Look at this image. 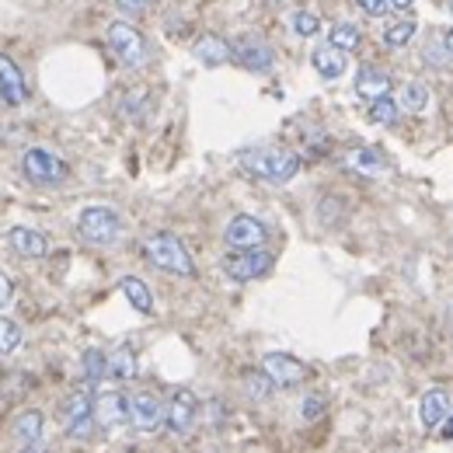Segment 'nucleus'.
<instances>
[{"mask_svg":"<svg viewBox=\"0 0 453 453\" xmlns=\"http://www.w3.org/2000/svg\"><path fill=\"white\" fill-rule=\"evenodd\" d=\"M237 165L262 178V181H273V185H286L289 178H296L300 171V157L286 147H251V150H241L237 154Z\"/></svg>","mask_w":453,"mask_h":453,"instance_id":"obj_1","label":"nucleus"},{"mask_svg":"<svg viewBox=\"0 0 453 453\" xmlns=\"http://www.w3.org/2000/svg\"><path fill=\"white\" fill-rule=\"evenodd\" d=\"M143 255L150 265H157L161 273H171V276H196V262L188 255V248L174 237V234H150L143 241Z\"/></svg>","mask_w":453,"mask_h":453,"instance_id":"obj_2","label":"nucleus"},{"mask_svg":"<svg viewBox=\"0 0 453 453\" xmlns=\"http://www.w3.org/2000/svg\"><path fill=\"white\" fill-rule=\"evenodd\" d=\"M21 171L32 185H42V188H53V185H63L66 181V161L53 154L50 147H28L21 154Z\"/></svg>","mask_w":453,"mask_h":453,"instance_id":"obj_3","label":"nucleus"},{"mask_svg":"<svg viewBox=\"0 0 453 453\" xmlns=\"http://www.w3.org/2000/svg\"><path fill=\"white\" fill-rule=\"evenodd\" d=\"M122 217L115 213L112 206H88L77 217V234L88 244H115L122 237Z\"/></svg>","mask_w":453,"mask_h":453,"instance_id":"obj_4","label":"nucleus"},{"mask_svg":"<svg viewBox=\"0 0 453 453\" xmlns=\"http://www.w3.org/2000/svg\"><path fill=\"white\" fill-rule=\"evenodd\" d=\"M105 39H109V50L119 57L122 66H143V63H147V39H143L133 25L112 21L109 32H105Z\"/></svg>","mask_w":453,"mask_h":453,"instance_id":"obj_5","label":"nucleus"},{"mask_svg":"<svg viewBox=\"0 0 453 453\" xmlns=\"http://www.w3.org/2000/svg\"><path fill=\"white\" fill-rule=\"evenodd\" d=\"M230 57L237 59L244 70H255V73H269V70L276 66V53H273V46H269L262 35H255V32L237 35V39L230 42Z\"/></svg>","mask_w":453,"mask_h":453,"instance_id":"obj_6","label":"nucleus"},{"mask_svg":"<svg viewBox=\"0 0 453 453\" xmlns=\"http://www.w3.org/2000/svg\"><path fill=\"white\" fill-rule=\"evenodd\" d=\"M273 255L255 248V251H230L224 258V273L234 283H251V280H262L273 273Z\"/></svg>","mask_w":453,"mask_h":453,"instance_id":"obj_7","label":"nucleus"},{"mask_svg":"<svg viewBox=\"0 0 453 453\" xmlns=\"http://www.w3.org/2000/svg\"><path fill=\"white\" fill-rule=\"evenodd\" d=\"M59 422L70 436H88L91 422H95V401L91 395L81 388V391H70L63 397V408H59Z\"/></svg>","mask_w":453,"mask_h":453,"instance_id":"obj_8","label":"nucleus"},{"mask_svg":"<svg viewBox=\"0 0 453 453\" xmlns=\"http://www.w3.org/2000/svg\"><path fill=\"white\" fill-rule=\"evenodd\" d=\"M196 418H199V397L192 395L188 388H178L171 395L168 404H165V426H168V433L188 436L192 426H196Z\"/></svg>","mask_w":453,"mask_h":453,"instance_id":"obj_9","label":"nucleus"},{"mask_svg":"<svg viewBox=\"0 0 453 453\" xmlns=\"http://www.w3.org/2000/svg\"><path fill=\"white\" fill-rule=\"evenodd\" d=\"M262 373L273 380V388H296V384L307 380V366L289 352H265L262 356Z\"/></svg>","mask_w":453,"mask_h":453,"instance_id":"obj_10","label":"nucleus"},{"mask_svg":"<svg viewBox=\"0 0 453 453\" xmlns=\"http://www.w3.org/2000/svg\"><path fill=\"white\" fill-rule=\"evenodd\" d=\"M265 237H269V230L255 217H234L224 230V241L230 251H255V248L265 244Z\"/></svg>","mask_w":453,"mask_h":453,"instance_id":"obj_11","label":"nucleus"},{"mask_svg":"<svg viewBox=\"0 0 453 453\" xmlns=\"http://www.w3.org/2000/svg\"><path fill=\"white\" fill-rule=\"evenodd\" d=\"M129 422L140 429V433H154L161 422H165V404L161 397L150 395V391H136L129 397Z\"/></svg>","mask_w":453,"mask_h":453,"instance_id":"obj_12","label":"nucleus"},{"mask_svg":"<svg viewBox=\"0 0 453 453\" xmlns=\"http://www.w3.org/2000/svg\"><path fill=\"white\" fill-rule=\"evenodd\" d=\"M95 422L102 426V429H119V426H126L129 422V397L122 395V391H102V395L95 397Z\"/></svg>","mask_w":453,"mask_h":453,"instance_id":"obj_13","label":"nucleus"},{"mask_svg":"<svg viewBox=\"0 0 453 453\" xmlns=\"http://www.w3.org/2000/svg\"><path fill=\"white\" fill-rule=\"evenodd\" d=\"M0 98L7 105H25L28 102V84H25V73L7 53H0Z\"/></svg>","mask_w":453,"mask_h":453,"instance_id":"obj_14","label":"nucleus"},{"mask_svg":"<svg viewBox=\"0 0 453 453\" xmlns=\"http://www.w3.org/2000/svg\"><path fill=\"white\" fill-rule=\"evenodd\" d=\"M356 95L366 98V102H377V98H388L391 95V73L366 63L356 70Z\"/></svg>","mask_w":453,"mask_h":453,"instance_id":"obj_15","label":"nucleus"},{"mask_svg":"<svg viewBox=\"0 0 453 453\" xmlns=\"http://www.w3.org/2000/svg\"><path fill=\"white\" fill-rule=\"evenodd\" d=\"M450 411H453V397H450V391H443V388L426 391L422 404H418V415H422V426H426V429H440V426L450 418Z\"/></svg>","mask_w":453,"mask_h":453,"instance_id":"obj_16","label":"nucleus"},{"mask_svg":"<svg viewBox=\"0 0 453 453\" xmlns=\"http://www.w3.org/2000/svg\"><path fill=\"white\" fill-rule=\"evenodd\" d=\"M7 241H11V248H14L21 258H42V255H50L46 234H39V230H32V226H11V230H7Z\"/></svg>","mask_w":453,"mask_h":453,"instance_id":"obj_17","label":"nucleus"},{"mask_svg":"<svg viewBox=\"0 0 453 453\" xmlns=\"http://www.w3.org/2000/svg\"><path fill=\"white\" fill-rule=\"evenodd\" d=\"M14 440L21 443V447H39V440H42V429H46V415L39 411V408H25L18 418H14Z\"/></svg>","mask_w":453,"mask_h":453,"instance_id":"obj_18","label":"nucleus"},{"mask_svg":"<svg viewBox=\"0 0 453 453\" xmlns=\"http://www.w3.org/2000/svg\"><path fill=\"white\" fill-rule=\"evenodd\" d=\"M311 63H314V70H318L325 81H339L342 73H345V66H349L345 53L335 50L332 42H321V46L311 53Z\"/></svg>","mask_w":453,"mask_h":453,"instance_id":"obj_19","label":"nucleus"},{"mask_svg":"<svg viewBox=\"0 0 453 453\" xmlns=\"http://www.w3.org/2000/svg\"><path fill=\"white\" fill-rule=\"evenodd\" d=\"M192 57L199 59V63H206V66H224L230 63V42H224L220 35H203V39H196V46H192Z\"/></svg>","mask_w":453,"mask_h":453,"instance_id":"obj_20","label":"nucleus"},{"mask_svg":"<svg viewBox=\"0 0 453 453\" xmlns=\"http://www.w3.org/2000/svg\"><path fill=\"white\" fill-rule=\"evenodd\" d=\"M397 109L404 112H426L429 109V88L418 81H404L397 91Z\"/></svg>","mask_w":453,"mask_h":453,"instance_id":"obj_21","label":"nucleus"},{"mask_svg":"<svg viewBox=\"0 0 453 453\" xmlns=\"http://www.w3.org/2000/svg\"><path fill=\"white\" fill-rule=\"evenodd\" d=\"M119 289H122V296H126L140 314H150V311H154V293H150V286L143 283V280L126 276V280L119 283Z\"/></svg>","mask_w":453,"mask_h":453,"instance_id":"obj_22","label":"nucleus"},{"mask_svg":"<svg viewBox=\"0 0 453 453\" xmlns=\"http://www.w3.org/2000/svg\"><path fill=\"white\" fill-rule=\"evenodd\" d=\"M328 42L342 50V53H352V50H359V42H363V32L352 25V21H339V25H332V32H328Z\"/></svg>","mask_w":453,"mask_h":453,"instance_id":"obj_23","label":"nucleus"},{"mask_svg":"<svg viewBox=\"0 0 453 453\" xmlns=\"http://www.w3.org/2000/svg\"><path fill=\"white\" fill-rule=\"evenodd\" d=\"M109 377L115 380H133L136 377V356H133V349H115L109 352Z\"/></svg>","mask_w":453,"mask_h":453,"instance_id":"obj_24","label":"nucleus"},{"mask_svg":"<svg viewBox=\"0 0 453 453\" xmlns=\"http://www.w3.org/2000/svg\"><path fill=\"white\" fill-rule=\"evenodd\" d=\"M84 377H88V384H102L109 377V352L88 349L84 352Z\"/></svg>","mask_w":453,"mask_h":453,"instance_id":"obj_25","label":"nucleus"},{"mask_svg":"<svg viewBox=\"0 0 453 453\" xmlns=\"http://www.w3.org/2000/svg\"><path fill=\"white\" fill-rule=\"evenodd\" d=\"M415 32H418V25H415V21H397V25H391V28L384 32V39H380V42H384L388 50H404V46L415 39Z\"/></svg>","mask_w":453,"mask_h":453,"instance_id":"obj_26","label":"nucleus"},{"mask_svg":"<svg viewBox=\"0 0 453 453\" xmlns=\"http://www.w3.org/2000/svg\"><path fill=\"white\" fill-rule=\"evenodd\" d=\"M397 102L388 95V98H377V102H370V122H377V126H395L397 122Z\"/></svg>","mask_w":453,"mask_h":453,"instance_id":"obj_27","label":"nucleus"},{"mask_svg":"<svg viewBox=\"0 0 453 453\" xmlns=\"http://www.w3.org/2000/svg\"><path fill=\"white\" fill-rule=\"evenodd\" d=\"M289 25H293V32L303 35V39H311V35L321 32V18H318L314 11H296V14L289 18Z\"/></svg>","mask_w":453,"mask_h":453,"instance_id":"obj_28","label":"nucleus"},{"mask_svg":"<svg viewBox=\"0 0 453 453\" xmlns=\"http://www.w3.org/2000/svg\"><path fill=\"white\" fill-rule=\"evenodd\" d=\"M349 165L356 171H366V174H377V171H384V157L377 154V150H370V147H363V150H356L352 157H349Z\"/></svg>","mask_w":453,"mask_h":453,"instance_id":"obj_29","label":"nucleus"},{"mask_svg":"<svg viewBox=\"0 0 453 453\" xmlns=\"http://www.w3.org/2000/svg\"><path fill=\"white\" fill-rule=\"evenodd\" d=\"M21 328L14 325V321H7V318H0V356H11L14 349H21Z\"/></svg>","mask_w":453,"mask_h":453,"instance_id":"obj_30","label":"nucleus"},{"mask_svg":"<svg viewBox=\"0 0 453 453\" xmlns=\"http://www.w3.org/2000/svg\"><path fill=\"white\" fill-rule=\"evenodd\" d=\"M244 380H248V391H251V397H265L269 391H273V380H269L265 373H248Z\"/></svg>","mask_w":453,"mask_h":453,"instance_id":"obj_31","label":"nucleus"},{"mask_svg":"<svg viewBox=\"0 0 453 453\" xmlns=\"http://www.w3.org/2000/svg\"><path fill=\"white\" fill-rule=\"evenodd\" d=\"M356 7H359L363 14H370V18H384V14L391 11L388 0H356Z\"/></svg>","mask_w":453,"mask_h":453,"instance_id":"obj_32","label":"nucleus"},{"mask_svg":"<svg viewBox=\"0 0 453 453\" xmlns=\"http://www.w3.org/2000/svg\"><path fill=\"white\" fill-rule=\"evenodd\" d=\"M300 411H303V418H307V422H314V418L325 411V397L311 395L307 401H303V404H300Z\"/></svg>","mask_w":453,"mask_h":453,"instance_id":"obj_33","label":"nucleus"},{"mask_svg":"<svg viewBox=\"0 0 453 453\" xmlns=\"http://www.w3.org/2000/svg\"><path fill=\"white\" fill-rule=\"evenodd\" d=\"M11 300H14V283H11L7 273H0V314L11 307Z\"/></svg>","mask_w":453,"mask_h":453,"instance_id":"obj_34","label":"nucleus"},{"mask_svg":"<svg viewBox=\"0 0 453 453\" xmlns=\"http://www.w3.org/2000/svg\"><path fill=\"white\" fill-rule=\"evenodd\" d=\"M440 39V46H443V57H447V63H453V28H447L443 35H436Z\"/></svg>","mask_w":453,"mask_h":453,"instance_id":"obj_35","label":"nucleus"},{"mask_svg":"<svg viewBox=\"0 0 453 453\" xmlns=\"http://www.w3.org/2000/svg\"><path fill=\"white\" fill-rule=\"evenodd\" d=\"M122 4H126V7H129V11H140V7H147V4H150V0H122Z\"/></svg>","mask_w":453,"mask_h":453,"instance_id":"obj_36","label":"nucleus"},{"mask_svg":"<svg viewBox=\"0 0 453 453\" xmlns=\"http://www.w3.org/2000/svg\"><path fill=\"white\" fill-rule=\"evenodd\" d=\"M388 4H391V7H397V11H404V7H411L415 0H388Z\"/></svg>","mask_w":453,"mask_h":453,"instance_id":"obj_37","label":"nucleus"},{"mask_svg":"<svg viewBox=\"0 0 453 453\" xmlns=\"http://www.w3.org/2000/svg\"><path fill=\"white\" fill-rule=\"evenodd\" d=\"M21 453H50V450H46V447L39 443V447H21Z\"/></svg>","mask_w":453,"mask_h":453,"instance_id":"obj_38","label":"nucleus"},{"mask_svg":"<svg viewBox=\"0 0 453 453\" xmlns=\"http://www.w3.org/2000/svg\"><path fill=\"white\" fill-rule=\"evenodd\" d=\"M447 11H450V14H453V0H447Z\"/></svg>","mask_w":453,"mask_h":453,"instance_id":"obj_39","label":"nucleus"},{"mask_svg":"<svg viewBox=\"0 0 453 453\" xmlns=\"http://www.w3.org/2000/svg\"><path fill=\"white\" fill-rule=\"evenodd\" d=\"M273 4H283V0H273Z\"/></svg>","mask_w":453,"mask_h":453,"instance_id":"obj_40","label":"nucleus"}]
</instances>
